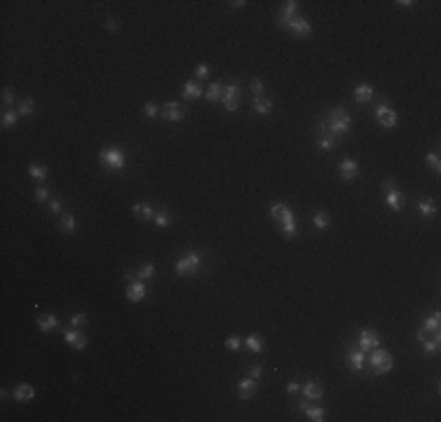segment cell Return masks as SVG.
<instances>
[{"mask_svg": "<svg viewBox=\"0 0 441 422\" xmlns=\"http://www.w3.org/2000/svg\"><path fill=\"white\" fill-rule=\"evenodd\" d=\"M87 324V315L85 312H75V315L71 317V326L73 329H80V326H85Z\"/></svg>", "mask_w": 441, "mask_h": 422, "instance_id": "cell-42", "label": "cell"}, {"mask_svg": "<svg viewBox=\"0 0 441 422\" xmlns=\"http://www.w3.org/2000/svg\"><path fill=\"white\" fill-rule=\"evenodd\" d=\"M230 5H232V8H239V10H242V8H246V0H235V3H230Z\"/></svg>", "mask_w": 441, "mask_h": 422, "instance_id": "cell-52", "label": "cell"}, {"mask_svg": "<svg viewBox=\"0 0 441 422\" xmlns=\"http://www.w3.org/2000/svg\"><path fill=\"white\" fill-rule=\"evenodd\" d=\"M124 296H127V301H131V303L145 301V296H148V282H141V279L129 282V284L124 287Z\"/></svg>", "mask_w": 441, "mask_h": 422, "instance_id": "cell-8", "label": "cell"}, {"mask_svg": "<svg viewBox=\"0 0 441 422\" xmlns=\"http://www.w3.org/2000/svg\"><path fill=\"white\" fill-rule=\"evenodd\" d=\"M19 117H22V115H19V110H5L0 122H3V127H5V129H8V127H17Z\"/></svg>", "mask_w": 441, "mask_h": 422, "instance_id": "cell-37", "label": "cell"}, {"mask_svg": "<svg viewBox=\"0 0 441 422\" xmlns=\"http://www.w3.org/2000/svg\"><path fill=\"white\" fill-rule=\"evenodd\" d=\"M383 193H385V204H387L394 214H399V211H401V193L397 190L394 181H385V183H383Z\"/></svg>", "mask_w": 441, "mask_h": 422, "instance_id": "cell-9", "label": "cell"}, {"mask_svg": "<svg viewBox=\"0 0 441 422\" xmlns=\"http://www.w3.org/2000/svg\"><path fill=\"white\" fill-rule=\"evenodd\" d=\"M366 364L371 366L373 375H385V373H390L394 368V357L387 350L376 347V350H371V357L366 359Z\"/></svg>", "mask_w": 441, "mask_h": 422, "instance_id": "cell-4", "label": "cell"}, {"mask_svg": "<svg viewBox=\"0 0 441 422\" xmlns=\"http://www.w3.org/2000/svg\"><path fill=\"white\" fill-rule=\"evenodd\" d=\"M36 324H38V329L43 331V333H50V331H54L59 326V319L54 315H40L36 319Z\"/></svg>", "mask_w": 441, "mask_h": 422, "instance_id": "cell-21", "label": "cell"}, {"mask_svg": "<svg viewBox=\"0 0 441 422\" xmlns=\"http://www.w3.org/2000/svg\"><path fill=\"white\" fill-rule=\"evenodd\" d=\"M50 214H54V216L61 214V200H59V197L50 200Z\"/></svg>", "mask_w": 441, "mask_h": 422, "instance_id": "cell-46", "label": "cell"}, {"mask_svg": "<svg viewBox=\"0 0 441 422\" xmlns=\"http://www.w3.org/2000/svg\"><path fill=\"white\" fill-rule=\"evenodd\" d=\"M249 375H251V378H256V380H260V375H263V368H260L258 364H253L251 368H249Z\"/></svg>", "mask_w": 441, "mask_h": 422, "instance_id": "cell-47", "label": "cell"}, {"mask_svg": "<svg viewBox=\"0 0 441 422\" xmlns=\"http://www.w3.org/2000/svg\"><path fill=\"white\" fill-rule=\"evenodd\" d=\"M312 225L317 230H326L329 225H331V216L326 214V211H315V216H312Z\"/></svg>", "mask_w": 441, "mask_h": 422, "instance_id": "cell-31", "label": "cell"}, {"mask_svg": "<svg viewBox=\"0 0 441 422\" xmlns=\"http://www.w3.org/2000/svg\"><path fill=\"white\" fill-rule=\"evenodd\" d=\"M286 31H289V33H293L296 38H305V36H310V33H312V24L308 22L305 17H296V19L286 26Z\"/></svg>", "mask_w": 441, "mask_h": 422, "instance_id": "cell-16", "label": "cell"}, {"mask_svg": "<svg viewBox=\"0 0 441 422\" xmlns=\"http://www.w3.org/2000/svg\"><path fill=\"white\" fill-rule=\"evenodd\" d=\"M158 113H160V108L155 106L153 101H148V103H145V106H143V115H145V117H151V120H155V117H158Z\"/></svg>", "mask_w": 441, "mask_h": 422, "instance_id": "cell-43", "label": "cell"}, {"mask_svg": "<svg viewBox=\"0 0 441 422\" xmlns=\"http://www.w3.org/2000/svg\"><path fill=\"white\" fill-rule=\"evenodd\" d=\"M202 96V87L197 85V80H188L186 85H183V99H190L195 101Z\"/></svg>", "mask_w": 441, "mask_h": 422, "instance_id": "cell-26", "label": "cell"}, {"mask_svg": "<svg viewBox=\"0 0 441 422\" xmlns=\"http://www.w3.org/2000/svg\"><path fill=\"white\" fill-rule=\"evenodd\" d=\"M239 94H242V89H239V85H235V82H228V85H223V96H221V101H223V108L225 110H237L239 108Z\"/></svg>", "mask_w": 441, "mask_h": 422, "instance_id": "cell-7", "label": "cell"}, {"mask_svg": "<svg viewBox=\"0 0 441 422\" xmlns=\"http://www.w3.org/2000/svg\"><path fill=\"white\" fill-rule=\"evenodd\" d=\"M15 101H17L15 89H12V87H5V89H3V103H5V106H12Z\"/></svg>", "mask_w": 441, "mask_h": 422, "instance_id": "cell-41", "label": "cell"}, {"mask_svg": "<svg viewBox=\"0 0 441 422\" xmlns=\"http://www.w3.org/2000/svg\"><path fill=\"white\" fill-rule=\"evenodd\" d=\"M256 392H258V380L251 378V375H249V378H242L237 382V394L242 401H251Z\"/></svg>", "mask_w": 441, "mask_h": 422, "instance_id": "cell-15", "label": "cell"}, {"mask_svg": "<svg viewBox=\"0 0 441 422\" xmlns=\"http://www.w3.org/2000/svg\"><path fill=\"white\" fill-rule=\"evenodd\" d=\"M131 214H134L136 221H153L155 218V209H153L151 202H136L131 207Z\"/></svg>", "mask_w": 441, "mask_h": 422, "instance_id": "cell-17", "label": "cell"}, {"mask_svg": "<svg viewBox=\"0 0 441 422\" xmlns=\"http://www.w3.org/2000/svg\"><path fill=\"white\" fill-rule=\"evenodd\" d=\"M99 162H101L106 172H122L127 167V155L117 146H106V148L99 151Z\"/></svg>", "mask_w": 441, "mask_h": 422, "instance_id": "cell-3", "label": "cell"}, {"mask_svg": "<svg viewBox=\"0 0 441 422\" xmlns=\"http://www.w3.org/2000/svg\"><path fill=\"white\" fill-rule=\"evenodd\" d=\"M373 87L371 85H357L355 87V101L357 103H369L371 99H373Z\"/></svg>", "mask_w": 441, "mask_h": 422, "instance_id": "cell-25", "label": "cell"}, {"mask_svg": "<svg viewBox=\"0 0 441 422\" xmlns=\"http://www.w3.org/2000/svg\"><path fill=\"white\" fill-rule=\"evenodd\" d=\"M204 96H207L209 103H216V101H221V96H223V87L218 85V82H211V85L207 87V94H204Z\"/></svg>", "mask_w": 441, "mask_h": 422, "instance_id": "cell-33", "label": "cell"}, {"mask_svg": "<svg viewBox=\"0 0 441 422\" xmlns=\"http://www.w3.org/2000/svg\"><path fill=\"white\" fill-rule=\"evenodd\" d=\"M338 172H340V179L343 181H355L359 176V165H357L355 160H343L338 165Z\"/></svg>", "mask_w": 441, "mask_h": 422, "instance_id": "cell-18", "label": "cell"}, {"mask_svg": "<svg viewBox=\"0 0 441 422\" xmlns=\"http://www.w3.org/2000/svg\"><path fill=\"white\" fill-rule=\"evenodd\" d=\"M200 267H202V256H200L197 251L183 253V256L176 260V265H174V270H176L179 277H193V274L200 272Z\"/></svg>", "mask_w": 441, "mask_h": 422, "instance_id": "cell-5", "label": "cell"}, {"mask_svg": "<svg viewBox=\"0 0 441 422\" xmlns=\"http://www.w3.org/2000/svg\"><path fill=\"white\" fill-rule=\"evenodd\" d=\"M397 5H399V8H401V10H411L413 5H415V3H413V0H399Z\"/></svg>", "mask_w": 441, "mask_h": 422, "instance_id": "cell-50", "label": "cell"}, {"mask_svg": "<svg viewBox=\"0 0 441 422\" xmlns=\"http://www.w3.org/2000/svg\"><path fill=\"white\" fill-rule=\"evenodd\" d=\"M160 113H162V117H165L167 122H181L186 120V108L181 106V103H176V101H169V103H165V106L160 108Z\"/></svg>", "mask_w": 441, "mask_h": 422, "instance_id": "cell-13", "label": "cell"}, {"mask_svg": "<svg viewBox=\"0 0 441 422\" xmlns=\"http://www.w3.org/2000/svg\"><path fill=\"white\" fill-rule=\"evenodd\" d=\"M324 122H326V129H329L333 136H345L347 131H350V127H352V117H350V113H347L343 106L329 110Z\"/></svg>", "mask_w": 441, "mask_h": 422, "instance_id": "cell-2", "label": "cell"}, {"mask_svg": "<svg viewBox=\"0 0 441 422\" xmlns=\"http://www.w3.org/2000/svg\"><path fill=\"white\" fill-rule=\"evenodd\" d=\"M296 17H298V3L296 0H289V3H284V8L279 10V15L275 17V24L279 29H286Z\"/></svg>", "mask_w": 441, "mask_h": 422, "instance_id": "cell-10", "label": "cell"}, {"mask_svg": "<svg viewBox=\"0 0 441 422\" xmlns=\"http://www.w3.org/2000/svg\"><path fill=\"white\" fill-rule=\"evenodd\" d=\"M244 347L249 352H253V354L263 352V336H260V333H251V336H246L244 338Z\"/></svg>", "mask_w": 441, "mask_h": 422, "instance_id": "cell-27", "label": "cell"}, {"mask_svg": "<svg viewBox=\"0 0 441 422\" xmlns=\"http://www.w3.org/2000/svg\"><path fill=\"white\" fill-rule=\"evenodd\" d=\"M253 113L270 115L272 113V101H270L268 96H253Z\"/></svg>", "mask_w": 441, "mask_h": 422, "instance_id": "cell-24", "label": "cell"}, {"mask_svg": "<svg viewBox=\"0 0 441 422\" xmlns=\"http://www.w3.org/2000/svg\"><path fill=\"white\" fill-rule=\"evenodd\" d=\"M305 415H308V420L310 422H322L324 420V408L322 406H317V401H310V403H308V406H305V410H303Z\"/></svg>", "mask_w": 441, "mask_h": 422, "instance_id": "cell-23", "label": "cell"}, {"mask_svg": "<svg viewBox=\"0 0 441 422\" xmlns=\"http://www.w3.org/2000/svg\"><path fill=\"white\" fill-rule=\"evenodd\" d=\"M29 174H31V179H33V181H45L50 172H47V167H45V165H33V162H31V165H29Z\"/></svg>", "mask_w": 441, "mask_h": 422, "instance_id": "cell-35", "label": "cell"}, {"mask_svg": "<svg viewBox=\"0 0 441 422\" xmlns=\"http://www.w3.org/2000/svg\"><path fill=\"white\" fill-rule=\"evenodd\" d=\"M270 216H272V221L279 225V230H282V235L286 237V239L298 237V225H296V218H293V211H291L289 204L275 202V204L270 207Z\"/></svg>", "mask_w": 441, "mask_h": 422, "instance_id": "cell-1", "label": "cell"}, {"mask_svg": "<svg viewBox=\"0 0 441 422\" xmlns=\"http://www.w3.org/2000/svg\"><path fill=\"white\" fill-rule=\"evenodd\" d=\"M153 221H155V225H158L160 230H167L172 225V214L165 211V209H162V211H155V218H153Z\"/></svg>", "mask_w": 441, "mask_h": 422, "instance_id": "cell-34", "label": "cell"}, {"mask_svg": "<svg viewBox=\"0 0 441 422\" xmlns=\"http://www.w3.org/2000/svg\"><path fill=\"white\" fill-rule=\"evenodd\" d=\"M17 110H19V115H31L33 110H36V101L31 99V96L19 99V101H17Z\"/></svg>", "mask_w": 441, "mask_h": 422, "instance_id": "cell-36", "label": "cell"}, {"mask_svg": "<svg viewBox=\"0 0 441 422\" xmlns=\"http://www.w3.org/2000/svg\"><path fill=\"white\" fill-rule=\"evenodd\" d=\"M418 214L422 216V218H432V216L436 214V204H434L432 200H420L418 202Z\"/></svg>", "mask_w": 441, "mask_h": 422, "instance_id": "cell-30", "label": "cell"}, {"mask_svg": "<svg viewBox=\"0 0 441 422\" xmlns=\"http://www.w3.org/2000/svg\"><path fill=\"white\" fill-rule=\"evenodd\" d=\"M345 361H347V368L355 373H362L364 366H366V352H362L359 347H347L345 350Z\"/></svg>", "mask_w": 441, "mask_h": 422, "instance_id": "cell-11", "label": "cell"}, {"mask_svg": "<svg viewBox=\"0 0 441 422\" xmlns=\"http://www.w3.org/2000/svg\"><path fill=\"white\" fill-rule=\"evenodd\" d=\"M422 329H425L427 333H439V329H441V315L439 312H432L429 317H425Z\"/></svg>", "mask_w": 441, "mask_h": 422, "instance_id": "cell-28", "label": "cell"}, {"mask_svg": "<svg viewBox=\"0 0 441 422\" xmlns=\"http://www.w3.org/2000/svg\"><path fill=\"white\" fill-rule=\"evenodd\" d=\"M75 228H78L75 216H73V214H61V218H59V230H61L64 235H73V232H75Z\"/></svg>", "mask_w": 441, "mask_h": 422, "instance_id": "cell-22", "label": "cell"}, {"mask_svg": "<svg viewBox=\"0 0 441 422\" xmlns=\"http://www.w3.org/2000/svg\"><path fill=\"white\" fill-rule=\"evenodd\" d=\"M301 392H303V399H308V401H319V399H322V394H324V387L319 385L317 380H308V382L301 387Z\"/></svg>", "mask_w": 441, "mask_h": 422, "instance_id": "cell-20", "label": "cell"}, {"mask_svg": "<svg viewBox=\"0 0 441 422\" xmlns=\"http://www.w3.org/2000/svg\"><path fill=\"white\" fill-rule=\"evenodd\" d=\"M106 29H108V31H113V33H115V31H117V22H115V19H113V17H108V19H106Z\"/></svg>", "mask_w": 441, "mask_h": 422, "instance_id": "cell-48", "label": "cell"}, {"mask_svg": "<svg viewBox=\"0 0 441 422\" xmlns=\"http://www.w3.org/2000/svg\"><path fill=\"white\" fill-rule=\"evenodd\" d=\"M286 392H289V394H298V392H301V385H298V382H289V385H286Z\"/></svg>", "mask_w": 441, "mask_h": 422, "instance_id": "cell-49", "label": "cell"}, {"mask_svg": "<svg viewBox=\"0 0 441 422\" xmlns=\"http://www.w3.org/2000/svg\"><path fill=\"white\" fill-rule=\"evenodd\" d=\"M12 399L19 401V403L33 401L36 399V389H33L31 385H26V382H19V385H15V389H12Z\"/></svg>", "mask_w": 441, "mask_h": 422, "instance_id": "cell-19", "label": "cell"}, {"mask_svg": "<svg viewBox=\"0 0 441 422\" xmlns=\"http://www.w3.org/2000/svg\"><path fill=\"white\" fill-rule=\"evenodd\" d=\"M376 120H378V124H380V127L392 129V127H397L399 117H397V110H394V108H390V103L380 101V103H378V108H376Z\"/></svg>", "mask_w": 441, "mask_h": 422, "instance_id": "cell-6", "label": "cell"}, {"mask_svg": "<svg viewBox=\"0 0 441 422\" xmlns=\"http://www.w3.org/2000/svg\"><path fill=\"white\" fill-rule=\"evenodd\" d=\"M33 193H36V202H50V190H47L45 186L36 188Z\"/></svg>", "mask_w": 441, "mask_h": 422, "instance_id": "cell-44", "label": "cell"}, {"mask_svg": "<svg viewBox=\"0 0 441 422\" xmlns=\"http://www.w3.org/2000/svg\"><path fill=\"white\" fill-rule=\"evenodd\" d=\"M195 78L197 80H207V78H209V66H207V64L197 66V68H195Z\"/></svg>", "mask_w": 441, "mask_h": 422, "instance_id": "cell-45", "label": "cell"}, {"mask_svg": "<svg viewBox=\"0 0 441 422\" xmlns=\"http://www.w3.org/2000/svg\"><path fill=\"white\" fill-rule=\"evenodd\" d=\"M427 336H429V333H427V331H425V329H418V331H415V338H418L420 343H422V340H425V338H427Z\"/></svg>", "mask_w": 441, "mask_h": 422, "instance_id": "cell-51", "label": "cell"}, {"mask_svg": "<svg viewBox=\"0 0 441 422\" xmlns=\"http://www.w3.org/2000/svg\"><path fill=\"white\" fill-rule=\"evenodd\" d=\"M225 347H228L230 352H237V350H242V347H244V340H242L239 336H228V338H225Z\"/></svg>", "mask_w": 441, "mask_h": 422, "instance_id": "cell-38", "label": "cell"}, {"mask_svg": "<svg viewBox=\"0 0 441 422\" xmlns=\"http://www.w3.org/2000/svg\"><path fill=\"white\" fill-rule=\"evenodd\" d=\"M439 347H441V338H439V333H434V338L427 336L425 340H422V352H425L427 357H429V354H436V352H439Z\"/></svg>", "mask_w": 441, "mask_h": 422, "instance_id": "cell-29", "label": "cell"}, {"mask_svg": "<svg viewBox=\"0 0 441 422\" xmlns=\"http://www.w3.org/2000/svg\"><path fill=\"white\" fill-rule=\"evenodd\" d=\"M425 165H427V167H432L434 172H439V169H441L439 153H427V155H425Z\"/></svg>", "mask_w": 441, "mask_h": 422, "instance_id": "cell-39", "label": "cell"}, {"mask_svg": "<svg viewBox=\"0 0 441 422\" xmlns=\"http://www.w3.org/2000/svg\"><path fill=\"white\" fill-rule=\"evenodd\" d=\"M136 277L141 279V282H151V279L155 277V265L153 263H141L138 265V270H136Z\"/></svg>", "mask_w": 441, "mask_h": 422, "instance_id": "cell-32", "label": "cell"}, {"mask_svg": "<svg viewBox=\"0 0 441 422\" xmlns=\"http://www.w3.org/2000/svg\"><path fill=\"white\" fill-rule=\"evenodd\" d=\"M64 340H66V345H68L71 350H78V352L85 350L87 343H89L85 333H82V331H78V329H66L64 331Z\"/></svg>", "mask_w": 441, "mask_h": 422, "instance_id": "cell-14", "label": "cell"}, {"mask_svg": "<svg viewBox=\"0 0 441 422\" xmlns=\"http://www.w3.org/2000/svg\"><path fill=\"white\" fill-rule=\"evenodd\" d=\"M378 345H380V336H378L373 329H362V331H359V338H357V347H359L362 352L376 350Z\"/></svg>", "mask_w": 441, "mask_h": 422, "instance_id": "cell-12", "label": "cell"}, {"mask_svg": "<svg viewBox=\"0 0 441 422\" xmlns=\"http://www.w3.org/2000/svg\"><path fill=\"white\" fill-rule=\"evenodd\" d=\"M251 92H253V96H265V85H263V80L260 78L251 80Z\"/></svg>", "mask_w": 441, "mask_h": 422, "instance_id": "cell-40", "label": "cell"}]
</instances>
